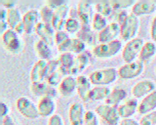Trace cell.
Instances as JSON below:
<instances>
[{"label": "cell", "instance_id": "cell-27", "mask_svg": "<svg viewBox=\"0 0 156 125\" xmlns=\"http://www.w3.org/2000/svg\"><path fill=\"white\" fill-rule=\"evenodd\" d=\"M77 37L85 44L93 45L95 41V36L89 25L82 24L80 29L77 32Z\"/></svg>", "mask_w": 156, "mask_h": 125}, {"label": "cell", "instance_id": "cell-17", "mask_svg": "<svg viewBox=\"0 0 156 125\" xmlns=\"http://www.w3.org/2000/svg\"><path fill=\"white\" fill-rule=\"evenodd\" d=\"M91 56V54L88 51H84L78 54L74 59L73 66L69 73V76L82 72L88 65L90 62Z\"/></svg>", "mask_w": 156, "mask_h": 125}, {"label": "cell", "instance_id": "cell-7", "mask_svg": "<svg viewBox=\"0 0 156 125\" xmlns=\"http://www.w3.org/2000/svg\"><path fill=\"white\" fill-rule=\"evenodd\" d=\"M144 69L143 62L140 60L127 63L118 70V76L123 79H132L139 76Z\"/></svg>", "mask_w": 156, "mask_h": 125}, {"label": "cell", "instance_id": "cell-44", "mask_svg": "<svg viewBox=\"0 0 156 125\" xmlns=\"http://www.w3.org/2000/svg\"><path fill=\"white\" fill-rule=\"evenodd\" d=\"M119 125H140V123L132 118H124L119 122Z\"/></svg>", "mask_w": 156, "mask_h": 125}, {"label": "cell", "instance_id": "cell-46", "mask_svg": "<svg viewBox=\"0 0 156 125\" xmlns=\"http://www.w3.org/2000/svg\"><path fill=\"white\" fill-rule=\"evenodd\" d=\"M2 125H16L13 120V118L10 115H7L2 118Z\"/></svg>", "mask_w": 156, "mask_h": 125}, {"label": "cell", "instance_id": "cell-45", "mask_svg": "<svg viewBox=\"0 0 156 125\" xmlns=\"http://www.w3.org/2000/svg\"><path fill=\"white\" fill-rule=\"evenodd\" d=\"M151 36L152 39L156 42V16L153 19L151 24Z\"/></svg>", "mask_w": 156, "mask_h": 125}, {"label": "cell", "instance_id": "cell-34", "mask_svg": "<svg viewBox=\"0 0 156 125\" xmlns=\"http://www.w3.org/2000/svg\"><path fill=\"white\" fill-rule=\"evenodd\" d=\"M107 21L105 18L100 14L96 13L93 17L92 27L95 30L101 31L107 26Z\"/></svg>", "mask_w": 156, "mask_h": 125}, {"label": "cell", "instance_id": "cell-39", "mask_svg": "<svg viewBox=\"0 0 156 125\" xmlns=\"http://www.w3.org/2000/svg\"><path fill=\"white\" fill-rule=\"evenodd\" d=\"M62 73L58 69L57 71H54L47 77L48 84L52 87L57 85L58 84L59 85L63 79H62Z\"/></svg>", "mask_w": 156, "mask_h": 125}, {"label": "cell", "instance_id": "cell-9", "mask_svg": "<svg viewBox=\"0 0 156 125\" xmlns=\"http://www.w3.org/2000/svg\"><path fill=\"white\" fill-rule=\"evenodd\" d=\"M2 40L4 48L9 51L15 53L21 47V41L18 34L12 29H9L5 31L2 35Z\"/></svg>", "mask_w": 156, "mask_h": 125}, {"label": "cell", "instance_id": "cell-37", "mask_svg": "<svg viewBox=\"0 0 156 125\" xmlns=\"http://www.w3.org/2000/svg\"><path fill=\"white\" fill-rule=\"evenodd\" d=\"M110 4L113 9H124L133 6L135 3V1L126 0V1H110Z\"/></svg>", "mask_w": 156, "mask_h": 125}, {"label": "cell", "instance_id": "cell-22", "mask_svg": "<svg viewBox=\"0 0 156 125\" xmlns=\"http://www.w3.org/2000/svg\"><path fill=\"white\" fill-rule=\"evenodd\" d=\"M156 108V90L144 97L138 106L139 113L145 115L154 110Z\"/></svg>", "mask_w": 156, "mask_h": 125}, {"label": "cell", "instance_id": "cell-8", "mask_svg": "<svg viewBox=\"0 0 156 125\" xmlns=\"http://www.w3.org/2000/svg\"><path fill=\"white\" fill-rule=\"evenodd\" d=\"M85 44L77 38H69L57 46V49L62 53L80 54L85 51Z\"/></svg>", "mask_w": 156, "mask_h": 125}, {"label": "cell", "instance_id": "cell-2", "mask_svg": "<svg viewBox=\"0 0 156 125\" xmlns=\"http://www.w3.org/2000/svg\"><path fill=\"white\" fill-rule=\"evenodd\" d=\"M139 20L133 13L127 15L125 20L120 25V35L124 40L134 38L139 29Z\"/></svg>", "mask_w": 156, "mask_h": 125}, {"label": "cell", "instance_id": "cell-14", "mask_svg": "<svg viewBox=\"0 0 156 125\" xmlns=\"http://www.w3.org/2000/svg\"><path fill=\"white\" fill-rule=\"evenodd\" d=\"M69 9L67 5L64 4L54 12V15L51 23V26L54 30H62L66 23V18L69 13Z\"/></svg>", "mask_w": 156, "mask_h": 125}, {"label": "cell", "instance_id": "cell-43", "mask_svg": "<svg viewBox=\"0 0 156 125\" xmlns=\"http://www.w3.org/2000/svg\"><path fill=\"white\" fill-rule=\"evenodd\" d=\"M64 4L65 1H47V5L54 10Z\"/></svg>", "mask_w": 156, "mask_h": 125}, {"label": "cell", "instance_id": "cell-21", "mask_svg": "<svg viewBox=\"0 0 156 125\" xmlns=\"http://www.w3.org/2000/svg\"><path fill=\"white\" fill-rule=\"evenodd\" d=\"M156 9V4L152 1H139L132 6V13L136 16L149 15Z\"/></svg>", "mask_w": 156, "mask_h": 125}, {"label": "cell", "instance_id": "cell-41", "mask_svg": "<svg viewBox=\"0 0 156 125\" xmlns=\"http://www.w3.org/2000/svg\"><path fill=\"white\" fill-rule=\"evenodd\" d=\"M69 35L67 32L63 30L57 31L55 34V43L58 46L69 39Z\"/></svg>", "mask_w": 156, "mask_h": 125}, {"label": "cell", "instance_id": "cell-23", "mask_svg": "<svg viewBox=\"0 0 156 125\" xmlns=\"http://www.w3.org/2000/svg\"><path fill=\"white\" fill-rule=\"evenodd\" d=\"M40 116L43 117L51 116L53 115L55 109V104L53 98L49 97H43L39 100L37 105Z\"/></svg>", "mask_w": 156, "mask_h": 125}, {"label": "cell", "instance_id": "cell-18", "mask_svg": "<svg viewBox=\"0 0 156 125\" xmlns=\"http://www.w3.org/2000/svg\"><path fill=\"white\" fill-rule=\"evenodd\" d=\"M77 15L82 24L89 25L93 20V8L89 1H80L77 5Z\"/></svg>", "mask_w": 156, "mask_h": 125}, {"label": "cell", "instance_id": "cell-38", "mask_svg": "<svg viewBox=\"0 0 156 125\" xmlns=\"http://www.w3.org/2000/svg\"><path fill=\"white\" fill-rule=\"evenodd\" d=\"M139 123L140 125H156V110L144 115Z\"/></svg>", "mask_w": 156, "mask_h": 125}, {"label": "cell", "instance_id": "cell-47", "mask_svg": "<svg viewBox=\"0 0 156 125\" xmlns=\"http://www.w3.org/2000/svg\"><path fill=\"white\" fill-rule=\"evenodd\" d=\"M0 112H1V115L2 117H4L7 115H8L9 112V108L7 105V104L4 102H1L0 104Z\"/></svg>", "mask_w": 156, "mask_h": 125}, {"label": "cell", "instance_id": "cell-29", "mask_svg": "<svg viewBox=\"0 0 156 125\" xmlns=\"http://www.w3.org/2000/svg\"><path fill=\"white\" fill-rule=\"evenodd\" d=\"M156 54V45L152 41H147L144 43L140 53L138 55L139 60L144 62L149 60Z\"/></svg>", "mask_w": 156, "mask_h": 125}, {"label": "cell", "instance_id": "cell-30", "mask_svg": "<svg viewBox=\"0 0 156 125\" xmlns=\"http://www.w3.org/2000/svg\"><path fill=\"white\" fill-rule=\"evenodd\" d=\"M110 92V90L106 86H96L90 91V100L98 101L106 99Z\"/></svg>", "mask_w": 156, "mask_h": 125}, {"label": "cell", "instance_id": "cell-11", "mask_svg": "<svg viewBox=\"0 0 156 125\" xmlns=\"http://www.w3.org/2000/svg\"><path fill=\"white\" fill-rule=\"evenodd\" d=\"M35 32L41 40L47 43L49 46L55 43V34L54 28L51 24L39 22L35 28Z\"/></svg>", "mask_w": 156, "mask_h": 125}, {"label": "cell", "instance_id": "cell-24", "mask_svg": "<svg viewBox=\"0 0 156 125\" xmlns=\"http://www.w3.org/2000/svg\"><path fill=\"white\" fill-rule=\"evenodd\" d=\"M77 88V80L72 76L65 77L61 81L58 86L60 93L64 96L71 95Z\"/></svg>", "mask_w": 156, "mask_h": 125}, {"label": "cell", "instance_id": "cell-6", "mask_svg": "<svg viewBox=\"0 0 156 125\" xmlns=\"http://www.w3.org/2000/svg\"><path fill=\"white\" fill-rule=\"evenodd\" d=\"M143 45V40L140 38H134L129 40L122 49V58L124 61L126 63L133 62L139 55Z\"/></svg>", "mask_w": 156, "mask_h": 125}, {"label": "cell", "instance_id": "cell-4", "mask_svg": "<svg viewBox=\"0 0 156 125\" xmlns=\"http://www.w3.org/2000/svg\"><path fill=\"white\" fill-rule=\"evenodd\" d=\"M95 112L108 125H118L119 124L120 116L116 107L107 104L97 106Z\"/></svg>", "mask_w": 156, "mask_h": 125}, {"label": "cell", "instance_id": "cell-26", "mask_svg": "<svg viewBox=\"0 0 156 125\" xmlns=\"http://www.w3.org/2000/svg\"><path fill=\"white\" fill-rule=\"evenodd\" d=\"M74 58L71 53H62L58 59V70L63 75L69 74V71L73 66Z\"/></svg>", "mask_w": 156, "mask_h": 125}, {"label": "cell", "instance_id": "cell-36", "mask_svg": "<svg viewBox=\"0 0 156 125\" xmlns=\"http://www.w3.org/2000/svg\"><path fill=\"white\" fill-rule=\"evenodd\" d=\"M80 24L79 21L77 19L69 18L66 20L65 24V29L68 33H75L77 32L80 29Z\"/></svg>", "mask_w": 156, "mask_h": 125}, {"label": "cell", "instance_id": "cell-20", "mask_svg": "<svg viewBox=\"0 0 156 125\" xmlns=\"http://www.w3.org/2000/svg\"><path fill=\"white\" fill-rule=\"evenodd\" d=\"M77 91L80 98L84 102L90 100L91 89V82L85 75H79L76 78Z\"/></svg>", "mask_w": 156, "mask_h": 125}, {"label": "cell", "instance_id": "cell-15", "mask_svg": "<svg viewBox=\"0 0 156 125\" xmlns=\"http://www.w3.org/2000/svg\"><path fill=\"white\" fill-rule=\"evenodd\" d=\"M30 90L34 95L41 98L49 97L53 98L57 95V90L55 88L44 82L32 83Z\"/></svg>", "mask_w": 156, "mask_h": 125}, {"label": "cell", "instance_id": "cell-25", "mask_svg": "<svg viewBox=\"0 0 156 125\" xmlns=\"http://www.w3.org/2000/svg\"><path fill=\"white\" fill-rule=\"evenodd\" d=\"M138 103L136 99H132L127 101L118 107V112L120 118L123 119L129 118L136 112L138 109Z\"/></svg>", "mask_w": 156, "mask_h": 125}, {"label": "cell", "instance_id": "cell-32", "mask_svg": "<svg viewBox=\"0 0 156 125\" xmlns=\"http://www.w3.org/2000/svg\"><path fill=\"white\" fill-rule=\"evenodd\" d=\"M35 49L38 56L41 60H49L52 55V51L49 46L43 40L38 41L35 45Z\"/></svg>", "mask_w": 156, "mask_h": 125}, {"label": "cell", "instance_id": "cell-5", "mask_svg": "<svg viewBox=\"0 0 156 125\" xmlns=\"http://www.w3.org/2000/svg\"><path fill=\"white\" fill-rule=\"evenodd\" d=\"M16 106L19 113L27 119L35 120L40 116L37 107L28 98H19L16 101Z\"/></svg>", "mask_w": 156, "mask_h": 125}, {"label": "cell", "instance_id": "cell-51", "mask_svg": "<svg viewBox=\"0 0 156 125\" xmlns=\"http://www.w3.org/2000/svg\"><path fill=\"white\" fill-rule=\"evenodd\" d=\"M69 18L76 19V18L77 16H78V15H77V10L76 9H74V8H71V9L69 10Z\"/></svg>", "mask_w": 156, "mask_h": 125}, {"label": "cell", "instance_id": "cell-42", "mask_svg": "<svg viewBox=\"0 0 156 125\" xmlns=\"http://www.w3.org/2000/svg\"><path fill=\"white\" fill-rule=\"evenodd\" d=\"M48 125H65L62 116L58 114H54L50 116Z\"/></svg>", "mask_w": 156, "mask_h": 125}, {"label": "cell", "instance_id": "cell-31", "mask_svg": "<svg viewBox=\"0 0 156 125\" xmlns=\"http://www.w3.org/2000/svg\"><path fill=\"white\" fill-rule=\"evenodd\" d=\"M6 21L8 26L12 30H14L15 28L21 22H22V17L21 16L20 12L16 8H12L8 9Z\"/></svg>", "mask_w": 156, "mask_h": 125}, {"label": "cell", "instance_id": "cell-10", "mask_svg": "<svg viewBox=\"0 0 156 125\" xmlns=\"http://www.w3.org/2000/svg\"><path fill=\"white\" fill-rule=\"evenodd\" d=\"M120 35V25L117 22H112L106 26L98 35V40L101 43H105L115 40Z\"/></svg>", "mask_w": 156, "mask_h": 125}, {"label": "cell", "instance_id": "cell-52", "mask_svg": "<svg viewBox=\"0 0 156 125\" xmlns=\"http://www.w3.org/2000/svg\"><path fill=\"white\" fill-rule=\"evenodd\" d=\"M7 15V11H6L5 9H1V12H0V19H1V21L6 20Z\"/></svg>", "mask_w": 156, "mask_h": 125}, {"label": "cell", "instance_id": "cell-1", "mask_svg": "<svg viewBox=\"0 0 156 125\" xmlns=\"http://www.w3.org/2000/svg\"><path fill=\"white\" fill-rule=\"evenodd\" d=\"M118 71L112 67L103 68L92 72L89 76L91 83L97 86H106L115 81Z\"/></svg>", "mask_w": 156, "mask_h": 125}, {"label": "cell", "instance_id": "cell-3", "mask_svg": "<svg viewBox=\"0 0 156 125\" xmlns=\"http://www.w3.org/2000/svg\"><path fill=\"white\" fill-rule=\"evenodd\" d=\"M121 48V42L118 40H115L108 43L96 45L93 49V54L98 58H109L117 54Z\"/></svg>", "mask_w": 156, "mask_h": 125}, {"label": "cell", "instance_id": "cell-19", "mask_svg": "<svg viewBox=\"0 0 156 125\" xmlns=\"http://www.w3.org/2000/svg\"><path fill=\"white\" fill-rule=\"evenodd\" d=\"M40 13L36 10L32 9L26 12L22 16V22L24 25V32L27 34H31L34 30L38 22Z\"/></svg>", "mask_w": 156, "mask_h": 125}, {"label": "cell", "instance_id": "cell-48", "mask_svg": "<svg viewBox=\"0 0 156 125\" xmlns=\"http://www.w3.org/2000/svg\"><path fill=\"white\" fill-rule=\"evenodd\" d=\"M1 4L5 8L10 9L14 8V6L16 4L15 1H1Z\"/></svg>", "mask_w": 156, "mask_h": 125}, {"label": "cell", "instance_id": "cell-28", "mask_svg": "<svg viewBox=\"0 0 156 125\" xmlns=\"http://www.w3.org/2000/svg\"><path fill=\"white\" fill-rule=\"evenodd\" d=\"M127 96L126 90L120 88H114L105 99L106 104L116 107Z\"/></svg>", "mask_w": 156, "mask_h": 125}, {"label": "cell", "instance_id": "cell-40", "mask_svg": "<svg viewBox=\"0 0 156 125\" xmlns=\"http://www.w3.org/2000/svg\"><path fill=\"white\" fill-rule=\"evenodd\" d=\"M83 125H98V120L93 112L88 110L85 112Z\"/></svg>", "mask_w": 156, "mask_h": 125}, {"label": "cell", "instance_id": "cell-16", "mask_svg": "<svg viewBox=\"0 0 156 125\" xmlns=\"http://www.w3.org/2000/svg\"><path fill=\"white\" fill-rule=\"evenodd\" d=\"M84 108L80 102H74L69 109V120L71 125H83L85 117Z\"/></svg>", "mask_w": 156, "mask_h": 125}, {"label": "cell", "instance_id": "cell-50", "mask_svg": "<svg viewBox=\"0 0 156 125\" xmlns=\"http://www.w3.org/2000/svg\"><path fill=\"white\" fill-rule=\"evenodd\" d=\"M8 24H7V23L6 21V20H4V21H1L0 22V29H1V32H4L5 31H6L7 29V27Z\"/></svg>", "mask_w": 156, "mask_h": 125}, {"label": "cell", "instance_id": "cell-12", "mask_svg": "<svg viewBox=\"0 0 156 125\" xmlns=\"http://www.w3.org/2000/svg\"><path fill=\"white\" fill-rule=\"evenodd\" d=\"M48 76V62L44 60H38L33 66L30 79L32 83L43 82L44 79Z\"/></svg>", "mask_w": 156, "mask_h": 125}, {"label": "cell", "instance_id": "cell-35", "mask_svg": "<svg viewBox=\"0 0 156 125\" xmlns=\"http://www.w3.org/2000/svg\"><path fill=\"white\" fill-rule=\"evenodd\" d=\"M54 12V11H53V10L47 5L42 7L40 12V15L41 16L42 22L51 25Z\"/></svg>", "mask_w": 156, "mask_h": 125}, {"label": "cell", "instance_id": "cell-33", "mask_svg": "<svg viewBox=\"0 0 156 125\" xmlns=\"http://www.w3.org/2000/svg\"><path fill=\"white\" fill-rule=\"evenodd\" d=\"M97 13L104 17L108 16L112 12L113 8L110 4V1H101L96 5Z\"/></svg>", "mask_w": 156, "mask_h": 125}, {"label": "cell", "instance_id": "cell-49", "mask_svg": "<svg viewBox=\"0 0 156 125\" xmlns=\"http://www.w3.org/2000/svg\"><path fill=\"white\" fill-rule=\"evenodd\" d=\"M127 13L124 12V11H122L118 15V17H117V20H118V23L121 25L122 24V23L125 20V19L126 18V17L127 16Z\"/></svg>", "mask_w": 156, "mask_h": 125}, {"label": "cell", "instance_id": "cell-13", "mask_svg": "<svg viewBox=\"0 0 156 125\" xmlns=\"http://www.w3.org/2000/svg\"><path fill=\"white\" fill-rule=\"evenodd\" d=\"M155 84L151 80H142L132 87L131 93L135 98H141L145 97L155 90Z\"/></svg>", "mask_w": 156, "mask_h": 125}]
</instances>
